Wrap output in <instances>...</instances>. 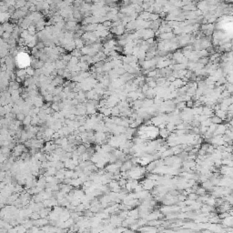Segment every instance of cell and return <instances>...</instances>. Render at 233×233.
Returning <instances> with one entry per match:
<instances>
[{
    "instance_id": "cell-1",
    "label": "cell",
    "mask_w": 233,
    "mask_h": 233,
    "mask_svg": "<svg viewBox=\"0 0 233 233\" xmlns=\"http://www.w3.org/2000/svg\"><path fill=\"white\" fill-rule=\"evenodd\" d=\"M215 115L219 117H220L223 121L226 120V116H227V111H224L222 109H220L218 111H215Z\"/></svg>"
},
{
    "instance_id": "cell-2",
    "label": "cell",
    "mask_w": 233,
    "mask_h": 233,
    "mask_svg": "<svg viewBox=\"0 0 233 233\" xmlns=\"http://www.w3.org/2000/svg\"><path fill=\"white\" fill-rule=\"evenodd\" d=\"M210 119H211V122H212V124H215V125H220V124H222V123L224 122L220 117L217 116L216 115H214L213 116H211V117H210Z\"/></svg>"
},
{
    "instance_id": "cell-3",
    "label": "cell",
    "mask_w": 233,
    "mask_h": 233,
    "mask_svg": "<svg viewBox=\"0 0 233 233\" xmlns=\"http://www.w3.org/2000/svg\"><path fill=\"white\" fill-rule=\"evenodd\" d=\"M159 135H160V137H161V138H163V139H165V138H168V136L169 135V131L166 128H161V129L159 130Z\"/></svg>"
},
{
    "instance_id": "cell-4",
    "label": "cell",
    "mask_w": 233,
    "mask_h": 233,
    "mask_svg": "<svg viewBox=\"0 0 233 233\" xmlns=\"http://www.w3.org/2000/svg\"><path fill=\"white\" fill-rule=\"evenodd\" d=\"M209 62H210V58H199L198 61V63L203 65V66L207 65Z\"/></svg>"
},
{
    "instance_id": "cell-5",
    "label": "cell",
    "mask_w": 233,
    "mask_h": 233,
    "mask_svg": "<svg viewBox=\"0 0 233 233\" xmlns=\"http://www.w3.org/2000/svg\"><path fill=\"white\" fill-rule=\"evenodd\" d=\"M108 169L109 172H116V169H117V165H116V164H111L110 166L108 167V169Z\"/></svg>"
},
{
    "instance_id": "cell-6",
    "label": "cell",
    "mask_w": 233,
    "mask_h": 233,
    "mask_svg": "<svg viewBox=\"0 0 233 233\" xmlns=\"http://www.w3.org/2000/svg\"><path fill=\"white\" fill-rule=\"evenodd\" d=\"M26 71H27V74L29 75V76H32V75H34V73H35L34 67H28L27 68H26Z\"/></svg>"
},
{
    "instance_id": "cell-7",
    "label": "cell",
    "mask_w": 233,
    "mask_h": 233,
    "mask_svg": "<svg viewBox=\"0 0 233 233\" xmlns=\"http://www.w3.org/2000/svg\"><path fill=\"white\" fill-rule=\"evenodd\" d=\"M183 9L184 10H186V11H188V10H195L196 9V7L194 6H183Z\"/></svg>"
},
{
    "instance_id": "cell-8",
    "label": "cell",
    "mask_w": 233,
    "mask_h": 233,
    "mask_svg": "<svg viewBox=\"0 0 233 233\" xmlns=\"http://www.w3.org/2000/svg\"><path fill=\"white\" fill-rule=\"evenodd\" d=\"M194 103H195V102L190 99V100H188V102H186V107L189 108H192L193 107H194Z\"/></svg>"
},
{
    "instance_id": "cell-9",
    "label": "cell",
    "mask_w": 233,
    "mask_h": 233,
    "mask_svg": "<svg viewBox=\"0 0 233 233\" xmlns=\"http://www.w3.org/2000/svg\"><path fill=\"white\" fill-rule=\"evenodd\" d=\"M75 44H76V47H83V42L81 40H79V39H76L75 41Z\"/></svg>"
},
{
    "instance_id": "cell-10",
    "label": "cell",
    "mask_w": 233,
    "mask_h": 233,
    "mask_svg": "<svg viewBox=\"0 0 233 233\" xmlns=\"http://www.w3.org/2000/svg\"><path fill=\"white\" fill-rule=\"evenodd\" d=\"M156 82H157V86H159V85H161V86H162L164 83L166 82V80H165V78H158V79H157Z\"/></svg>"
},
{
    "instance_id": "cell-11",
    "label": "cell",
    "mask_w": 233,
    "mask_h": 233,
    "mask_svg": "<svg viewBox=\"0 0 233 233\" xmlns=\"http://www.w3.org/2000/svg\"><path fill=\"white\" fill-rule=\"evenodd\" d=\"M18 119L19 120V121L24 120V119H25V115H24V114H21V113L18 114Z\"/></svg>"
},
{
    "instance_id": "cell-12",
    "label": "cell",
    "mask_w": 233,
    "mask_h": 233,
    "mask_svg": "<svg viewBox=\"0 0 233 233\" xmlns=\"http://www.w3.org/2000/svg\"><path fill=\"white\" fill-rule=\"evenodd\" d=\"M10 36H11V34L10 33H8V32H6V33H3V37L4 38H9L10 37Z\"/></svg>"
},
{
    "instance_id": "cell-13",
    "label": "cell",
    "mask_w": 233,
    "mask_h": 233,
    "mask_svg": "<svg viewBox=\"0 0 233 233\" xmlns=\"http://www.w3.org/2000/svg\"><path fill=\"white\" fill-rule=\"evenodd\" d=\"M231 156H232V158H233V151L231 152Z\"/></svg>"
}]
</instances>
